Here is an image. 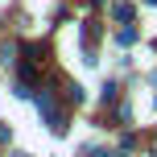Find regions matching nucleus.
<instances>
[{"instance_id": "nucleus-1", "label": "nucleus", "mask_w": 157, "mask_h": 157, "mask_svg": "<svg viewBox=\"0 0 157 157\" xmlns=\"http://www.w3.org/2000/svg\"><path fill=\"white\" fill-rule=\"evenodd\" d=\"M37 108H41V116H46V124H50V132H62V128H66V124H62V112L54 108V99H50L46 91L37 95Z\"/></svg>"}, {"instance_id": "nucleus-5", "label": "nucleus", "mask_w": 157, "mask_h": 157, "mask_svg": "<svg viewBox=\"0 0 157 157\" xmlns=\"http://www.w3.org/2000/svg\"><path fill=\"white\" fill-rule=\"evenodd\" d=\"M13 157H29V153H13Z\"/></svg>"}, {"instance_id": "nucleus-3", "label": "nucleus", "mask_w": 157, "mask_h": 157, "mask_svg": "<svg viewBox=\"0 0 157 157\" xmlns=\"http://www.w3.org/2000/svg\"><path fill=\"white\" fill-rule=\"evenodd\" d=\"M116 41H120V46H132V41H136V29H132V25H124V29L116 33Z\"/></svg>"}, {"instance_id": "nucleus-4", "label": "nucleus", "mask_w": 157, "mask_h": 157, "mask_svg": "<svg viewBox=\"0 0 157 157\" xmlns=\"http://www.w3.org/2000/svg\"><path fill=\"white\" fill-rule=\"evenodd\" d=\"M66 99H71V103H83V87L71 83V87H66Z\"/></svg>"}, {"instance_id": "nucleus-2", "label": "nucleus", "mask_w": 157, "mask_h": 157, "mask_svg": "<svg viewBox=\"0 0 157 157\" xmlns=\"http://www.w3.org/2000/svg\"><path fill=\"white\" fill-rule=\"evenodd\" d=\"M132 13L136 8L128 4V0H116V4H112V17H116V21H132Z\"/></svg>"}]
</instances>
